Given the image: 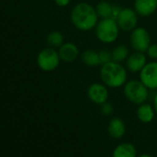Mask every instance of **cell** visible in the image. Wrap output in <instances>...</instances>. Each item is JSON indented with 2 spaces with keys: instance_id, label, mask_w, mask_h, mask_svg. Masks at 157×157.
<instances>
[{
  "instance_id": "23",
  "label": "cell",
  "mask_w": 157,
  "mask_h": 157,
  "mask_svg": "<svg viewBox=\"0 0 157 157\" xmlns=\"http://www.w3.org/2000/svg\"><path fill=\"white\" fill-rule=\"evenodd\" d=\"M70 2H71V0H54V3L58 6H61V7L67 6L70 4Z\"/></svg>"
},
{
  "instance_id": "21",
  "label": "cell",
  "mask_w": 157,
  "mask_h": 157,
  "mask_svg": "<svg viewBox=\"0 0 157 157\" xmlns=\"http://www.w3.org/2000/svg\"><path fill=\"white\" fill-rule=\"evenodd\" d=\"M100 110H101V113L105 116H109L113 113L114 111V109H113V106L110 104V103H104L102 105H100Z\"/></svg>"
},
{
  "instance_id": "2",
  "label": "cell",
  "mask_w": 157,
  "mask_h": 157,
  "mask_svg": "<svg viewBox=\"0 0 157 157\" xmlns=\"http://www.w3.org/2000/svg\"><path fill=\"white\" fill-rule=\"evenodd\" d=\"M99 74L102 83L111 88L121 87L127 82V70L121 63L115 61L102 64Z\"/></svg>"
},
{
  "instance_id": "4",
  "label": "cell",
  "mask_w": 157,
  "mask_h": 157,
  "mask_svg": "<svg viewBox=\"0 0 157 157\" xmlns=\"http://www.w3.org/2000/svg\"><path fill=\"white\" fill-rule=\"evenodd\" d=\"M125 98L135 105L144 103L149 96V88L141 80H131L123 86Z\"/></svg>"
},
{
  "instance_id": "11",
  "label": "cell",
  "mask_w": 157,
  "mask_h": 157,
  "mask_svg": "<svg viewBox=\"0 0 157 157\" xmlns=\"http://www.w3.org/2000/svg\"><path fill=\"white\" fill-rule=\"evenodd\" d=\"M59 55L62 61L65 63H72L79 56V49L76 44L73 42H65L59 47Z\"/></svg>"
},
{
  "instance_id": "1",
  "label": "cell",
  "mask_w": 157,
  "mask_h": 157,
  "mask_svg": "<svg viewBox=\"0 0 157 157\" xmlns=\"http://www.w3.org/2000/svg\"><path fill=\"white\" fill-rule=\"evenodd\" d=\"M70 19L75 28L82 31H88L96 28L98 16L96 8L86 2L76 4L70 15Z\"/></svg>"
},
{
  "instance_id": "8",
  "label": "cell",
  "mask_w": 157,
  "mask_h": 157,
  "mask_svg": "<svg viewBox=\"0 0 157 157\" xmlns=\"http://www.w3.org/2000/svg\"><path fill=\"white\" fill-rule=\"evenodd\" d=\"M86 94L90 101L97 105H102L108 102L109 94L107 86L103 83H93L86 90Z\"/></svg>"
},
{
  "instance_id": "13",
  "label": "cell",
  "mask_w": 157,
  "mask_h": 157,
  "mask_svg": "<svg viewBox=\"0 0 157 157\" xmlns=\"http://www.w3.org/2000/svg\"><path fill=\"white\" fill-rule=\"evenodd\" d=\"M108 133L113 139H121L126 133V124L121 118H113L108 125Z\"/></svg>"
},
{
  "instance_id": "17",
  "label": "cell",
  "mask_w": 157,
  "mask_h": 157,
  "mask_svg": "<svg viewBox=\"0 0 157 157\" xmlns=\"http://www.w3.org/2000/svg\"><path fill=\"white\" fill-rule=\"evenodd\" d=\"M113 9H114V6L108 1H100L99 3H98V5L96 6L98 16L100 18L112 17Z\"/></svg>"
},
{
  "instance_id": "16",
  "label": "cell",
  "mask_w": 157,
  "mask_h": 157,
  "mask_svg": "<svg viewBox=\"0 0 157 157\" xmlns=\"http://www.w3.org/2000/svg\"><path fill=\"white\" fill-rule=\"evenodd\" d=\"M81 59H82V62L86 66H89V67H95V66L101 64L99 54L98 52L94 50H86L85 52H83L81 54Z\"/></svg>"
},
{
  "instance_id": "14",
  "label": "cell",
  "mask_w": 157,
  "mask_h": 157,
  "mask_svg": "<svg viewBox=\"0 0 157 157\" xmlns=\"http://www.w3.org/2000/svg\"><path fill=\"white\" fill-rule=\"evenodd\" d=\"M155 110L154 106H151L149 104H146L145 102L139 105L137 110H136V116L137 119L142 123H151L155 116Z\"/></svg>"
},
{
  "instance_id": "15",
  "label": "cell",
  "mask_w": 157,
  "mask_h": 157,
  "mask_svg": "<svg viewBox=\"0 0 157 157\" xmlns=\"http://www.w3.org/2000/svg\"><path fill=\"white\" fill-rule=\"evenodd\" d=\"M113 157H136L137 156V149L136 147L130 143H122L118 144L113 152Z\"/></svg>"
},
{
  "instance_id": "7",
  "label": "cell",
  "mask_w": 157,
  "mask_h": 157,
  "mask_svg": "<svg viewBox=\"0 0 157 157\" xmlns=\"http://www.w3.org/2000/svg\"><path fill=\"white\" fill-rule=\"evenodd\" d=\"M116 20L121 29L124 31H132L138 25V13L135 9L130 7L121 8Z\"/></svg>"
},
{
  "instance_id": "18",
  "label": "cell",
  "mask_w": 157,
  "mask_h": 157,
  "mask_svg": "<svg viewBox=\"0 0 157 157\" xmlns=\"http://www.w3.org/2000/svg\"><path fill=\"white\" fill-rule=\"evenodd\" d=\"M64 37L59 30H52L47 35V43L50 47L59 48L64 42Z\"/></svg>"
},
{
  "instance_id": "9",
  "label": "cell",
  "mask_w": 157,
  "mask_h": 157,
  "mask_svg": "<svg viewBox=\"0 0 157 157\" xmlns=\"http://www.w3.org/2000/svg\"><path fill=\"white\" fill-rule=\"evenodd\" d=\"M140 80L150 89L157 90V62H150L140 72Z\"/></svg>"
},
{
  "instance_id": "12",
  "label": "cell",
  "mask_w": 157,
  "mask_h": 157,
  "mask_svg": "<svg viewBox=\"0 0 157 157\" xmlns=\"http://www.w3.org/2000/svg\"><path fill=\"white\" fill-rule=\"evenodd\" d=\"M134 9L141 17H149L157 9V0H135Z\"/></svg>"
},
{
  "instance_id": "5",
  "label": "cell",
  "mask_w": 157,
  "mask_h": 157,
  "mask_svg": "<svg viewBox=\"0 0 157 157\" xmlns=\"http://www.w3.org/2000/svg\"><path fill=\"white\" fill-rule=\"evenodd\" d=\"M37 64L41 71L52 72L57 69L60 64V55L57 51L52 47L42 49L37 55Z\"/></svg>"
},
{
  "instance_id": "20",
  "label": "cell",
  "mask_w": 157,
  "mask_h": 157,
  "mask_svg": "<svg viewBox=\"0 0 157 157\" xmlns=\"http://www.w3.org/2000/svg\"><path fill=\"white\" fill-rule=\"evenodd\" d=\"M99 54V59H100V63L105 64L110 61H112V56H111V52H109V51L106 50H102L100 52H98Z\"/></svg>"
},
{
  "instance_id": "10",
  "label": "cell",
  "mask_w": 157,
  "mask_h": 157,
  "mask_svg": "<svg viewBox=\"0 0 157 157\" xmlns=\"http://www.w3.org/2000/svg\"><path fill=\"white\" fill-rule=\"evenodd\" d=\"M147 63L146 55L142 52H135L126 59V68L132 73H140Z\"/></svg>"
},
{
  "instance_id": "3",
  "label": "cell",
  "mask_w": 157,
  "mask_h": 157,
  "mask_svg": "<svg viewBox=\"0 0 157 157\" xmlns=\"http://www.w3.org/2000/svg\"><path fill=\"white\" fill-rule=\"evenodd\" d=\"M120 29L115 18H101L96 26V36L101 42L110 44L117 40L120 35Z\"/></svg>"
},
{
  "instance_id": "19",
  "label": "cell",
  "mask_w": 157,
  "mask_h": 157,
  "mask_svg": "<svg viewBox=\"0 0 157 157\" xmlns=\"http://www.w3.org/2000/svg\"><path fill=\"white\" fill-rule=\"evenodd\" d=\"M111 56H112V61H115V62H118V63H121V62L125 61L128 58V56H129V50L123 44L118 45L117 47H115L112 50Z\"/></svg>"
},
{
  "instance_id": "6",
  "label": "cell",
  "mask_w": 157,
  "mask_h": 157,
  "mask_svg": "<svg viewBox=\"0 0 157 157\" xmlns=\"http://www.w3.org/2000/svg\"><path fill=\"white\" fill-rule=\"evenodd\" d=\"M131 45L135 51L145 52L151 45L149 31L143 27L135 28L131 34Z\"/></svg>"
},
{
  "instance_id": "22",
  "label": "cell",
  "mask_w": 157,
  "mask_h": 157,
  "mask_svg": "<svg viewBox=\"0 0 157 157\" xmlns=\"http://www.w3.org/2000/svg\"><path fill=\"white\" fill-rule=\"evenodd\" d=\"M148 57H150L151 59L156 60L157 59V44H151L148 48V50L146 51Z\"/></svg>"
},
{
  "instance_id": "24",
  "label": "cell",
  "mask_w": 157,
  "mask_h": 157,
  "mask_svg": "<svg viewBox=\"0 0 157 157\" xmlns=\"http://www.w3.org/2000/svg\"><path fill=\"white\" fill-rule=\"evenodd\" d=\"M154 108H155V113L157 115V91L155 95V98H154Z\"/></svg>"
}]
</instances>
